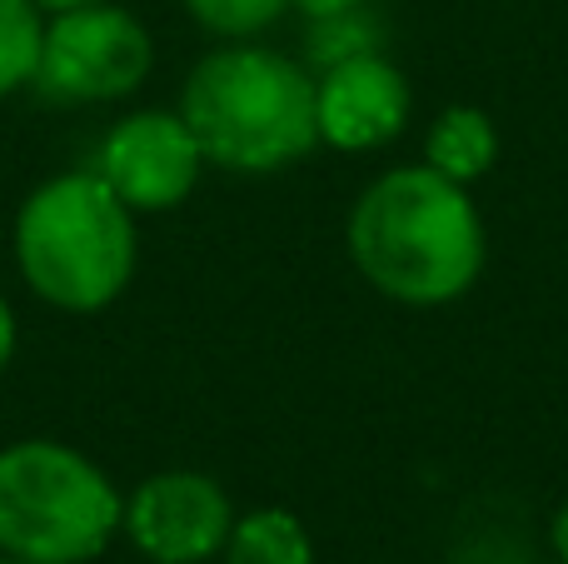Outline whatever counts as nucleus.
<instances>
[{"mask_svg": "<svg viewBox=\"0 0 568 564\" xmlns=\"http://www.w3.org/2000/svg\"><path fill=\"white\" fill-rule=\"evenodd\" d=\"M349 255L384 295L404 305H444L479 275L484 230L459 180L414 165L359 195L349 215Z\"/></svg>", "mask_w": 568, "mask_h": 564, "instance_id": "obj_1", "label": "nucleus"}, {"mask_svg": "<svg viewBox=\"0 0 568 564\" xmlns=\"http://www.w3.org/2000/svg\"><path fill=\"white\" fill-rule=\"evenodd\" d=\"M185 125L230 170H280L320 140L314 80L275 50H220L185 85Z\"/></svg>", "mask_w": 568, "mask_h": 564, "instance_id": "obj_2", "label": "nucleus"}, {"mask_svg": "<svg viewBox=\"0 0 568 564\" xmlns=\"http://www.w3.org/2000/svg\"><path fill=\"white\" fill-rule=\"evenodd\" d=\"M26 280L60 310H100L135 270L130 205L100 175H60L26 200L16 225Z\"/></svg>", "mask_w": 568, "mask_h": 564, "instance_id": "obj_3", "label": "nucleus"}, {"mask_svg": "<svg viewBox=\"0 0 568 564\" xmlns=\"http://www.w3.org/2000/svg\"><path fill=\"white\" fill-rule=\"evenodd\" d=\"M120 495L85 455L26 440L0 455V550L26 564H85L110 545Z\"/></svg>", "mask_w": 568, "mask_h": 564, "instance_id": "obj_4", "label": "nucleus"}, {"mask_svg": "<svg viewBox=\"0 0 568 564\" xmlns=\"http://www.w3.org/2000/svg\"><path fill=\"white\" fill-rule=\"evenodd\" d=\"M150 36L115 6L60 10L45 30L36 80L50 100H115L145 80Z\"/></svg>", "mask_w": 568, "mask_h": 564, "instance_id": "obj_5", "label": "nucleus"}, {"mask_svg": "<svg viewBox=\"0 0 568 564\" xmlns=\"http://www.w3.org/2000/svg\"><path fill=\"white\" fill-rule=\"evenodd\" d=\"M200 160L205 150H200L195 130L185 125V115L175 120L165 110H140L105 135L100 180L130 210H170L195 190Z\"/></svg>", "mask_w": 568, "mask_h": 564, "instance_id": "obj_6", "label": "nucleus"}, {"mask_svg": "<svg viewBox=\"0 0 568 564\" xmlns=\"http://www.w3.org/2000/svg\"><path fill=\"white\" fill-rule=\"evenodd\" d=\"M130 540L155 564H200L230 540V500L205 475H155L125 510Z\"/></svg>", "mask_w": 568, "mask_h": 564, "instance_id": "obj_7", "label": "nucleus"}, {"mask_svg": "<svg viewBox=\"0 0 568 564\" xmlns=\"http://www.w3.org/2000/svg\"><path fill=\"white\" fill-rule=\"evenodd\" d=\"M314 115H320V135L339 150L384 145L404 130L409 85L389 60L359 50V56L334 60L324 85H314Z\"/></svg>", "mask_w": 568, "mask_h": 564, "instance_id": "obj_8", "label": "nucleus"}, {"mask_svg": "<svg viewBox=\"0 0 568 564\" xmlns=\"http://www.w3.org/2000/svg\"><path fill=\"white\" fill-rule=\"evenodd\" d=\"M429 165L449 180H474L494 165V125L484 110H444L429 130Z\"/></svg>", "mask_w": 568, "mask_h": 564, "instance_id": "obj_9", "label": "nucleus"}, {"mask_svg": "<svg viewBox=\"0 0 568 564\" xmlns=\"http://www.w3.org/2000/svg\"><path fill=\"white\" fill-rule=\"evenodd\" d=\"M230 564H314V550L294 515L260 510L230 530Z\"/></svg>", "mask_w": 568, "mask_h": 564, "instance_id": "obj_10", "label": "nucleus"}, {"mask_svg": "<svg viewBox=\"0 0 568 564\" xmlns=\"http://www.w3.org/2000/svg\"><path fill=\"white\" fill-rule=\"evenodd\" d=\"M45 26H40L36 0H0V95L36 80Z\"/></svg>", "mask_w": 568, "mask_h": 564, "instance_id": "obj_11", "label": "nucleus"}, {"mask_svg": "<svg viewBox=\"0 0 568 564\" xmlns=\"http://www.w3.org/2000/svg\"><path fill=\"white\" fill-rule=\"evenodd\" d=\"M185 6L200 26L220 36H250V30H265L290 0H185Z\"/></svg>", "mask_w": 568, "mask_h": 564, "instance_id": "obj_12", "label": "nucleus"}, {"mask_svg": "<svg viewBox=\"0 0 568 564\" xmlns=\"http://www.w3.org/2000/svg\"><path fill=\"white\" fill-rule=\"evenodd\" d=\"M290 6H300L304 16H314V20H339V16H349L359 0H290Z\"/></svg>", "mask_w": 568, "mask_h": 564, "instance_id": "obj_13", "label": "nucleus"}, {"mask_svg": "<svg viewBox=\"0 0 568 564\" xmlns=\"http://www.w3.org/2000/svg\"><path fill=\"white\" fill-rule=\"evenodd\" d=\"M10 350H16V320H10V305L0 300V370L10 365Z\"/></svg>", "mask_w": 568, "mask_h": 564, "instance_id": "obj_14", "label": "nucleus"}, {"mask_svg": "<svg viewBox=\"0 0 568 564\" xmlns=\"http://www.w3.org/2000/svg\"><path fill=\"white\" fill-rule=\"evenodd\" d=\"M554 550H559L564 564H568V505L559 510V520H554Z\"/></svg>", "mask_w": 568, "mask_h": 564, "instance_id": "obj_15", "label": "nucleus"}, {"mask_svg": "<svg viewBox=\"0 0 568 564\" xmlns=\"http://www.w3.org/2000/svg\"><path fill=\"white\" fill-rule=\"evenodd\" d=\"M36 6H45V10H80V6H100V0H36Z\"/></svg>", "mask_w": 568, "mask_h": 564, "instance_id": "obj_16", "label": "nucleus"}, {"mask_svg": "<svg viewBox=\"0 0 568 564\" xmlns=\"http://www.w3.org/2000/svg\"><path fill=\"white\" fill-rule=\"evenodd\" d=\"M0 564H26V560H10V555H6V560H0Z\"/></svg>", "mask_w": 568, "mask_h": 564, "instance_id": "obj_17", "label": "nucleus"}]
</instances>
